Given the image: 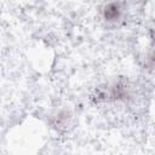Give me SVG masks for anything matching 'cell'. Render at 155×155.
Segmentation results:
<instances>
[{"mask_svg": "<svg viewBox=\"0 0 155 155\" xmlns=\"http://www.w3.org/2000/svg\"><path fill=\"white\" fill-rule=\"evenodd\" d=\"M108 97V98H111V99H124L128 96V86L124 82H115L114 85L109 86L108 88V92L107 94H103L102 97Z\"/></svg>", "mask_w": 155, "mask_h": 155, "instance_id": "7a4b0ae2", "label": "cell"}, {"mask_svg": "<svg viewBox=\"0 0 155 155\" xmlns=\"http://www.w3.org/2000/svg\"><path fill=\"white\" fill-rule=\"evenodd\" d=\"M102 15L103 18L107 22H116L120 19L121 15H122V7L121 4L117 1H111L108 2L103 6L102 8Z\"/></svg>", "mask_w": 155, "mask_h": 155, "instance_id": "6da1fadb", "label": "cell"}]
</instances>
